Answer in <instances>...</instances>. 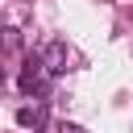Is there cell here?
<instances>
[{"label":"cell","mask_w":133,"mask_h":133,"mask_svg":"<svg viewBox=\"0 0 133 133\" xmlns=\"http://www.w3.org/2000/svg\"><path fill=\"white\" fill-rule=\"evenodd\" d=\"M46 62H42V54H29L25 58V66H21V75H17V87H21V96H33V91H46Z\"/></svg>","instance_id":"1"},{"label":"cell","mask_w":133,"mask_h":133,"mask_svg":"<svg viewBox=\"0 0 133 133\" xmlns=\"http://www.w3.org/2000/svg\"><path fill=\"white\" fill-rule=\"evenodd\" d=\"M42 62H46V71L50 75H62L66 71V42H46V50H42Z\"/></svg>","instance_id":"2"},{"label":"cell","mask_w":133,"mask_h":133,"mask_svg":"<svg viewBox=\"0 0 133 133\" xmlns=\"http://www.w3.org/2000/svg\"><path fill=\"white\" fill-rule=\"evenodd\" d=\"M58 133H83V125H71V121H62V125H58Z\"/></svg>","instance_id":"4"},{"label":"cell","mask_w":133,"mask_h":133,"mask_svg":"<svg viewBox=\"0 0 133 133\" xmlns=\"http://www.w3.org/2000/svg\"><path fill=\"white\" fill-rule=\"evenodd\" d=\"M42 121H46L42 108H21V112H17V125H25V129H29V125H42Z\"/></svg>","instance_id":"3"}]
</instances>
